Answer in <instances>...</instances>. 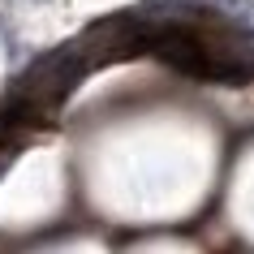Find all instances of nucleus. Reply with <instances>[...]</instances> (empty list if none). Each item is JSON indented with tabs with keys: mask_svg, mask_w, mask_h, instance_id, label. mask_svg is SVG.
<instances>
[{
	"mask_svg": "<svg viewBox=\"0 0 254 254\" xmlns=\"http://www.w3.org/2000/svg\"><path fill=\"white\" fill-rule=\"evenodd\" d=\"M91 52H86V43H69V48H56V52L39 56L35 65L26 69V78L13 86V112L17 117H39V112H52L61 99H65L82 78H86V69H91Z\"/></svg>",
	"mask_w": 254,
	"mask_h": 254,
	"instance_id": "1",
	"label": "nucleus"
}]
</instances>
